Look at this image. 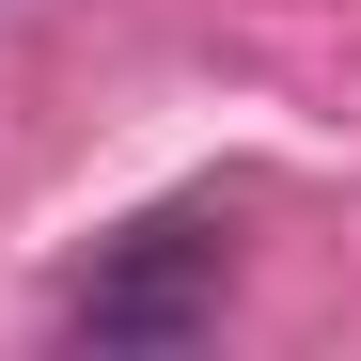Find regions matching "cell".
<instances>
[{
    "instance_id": "1",
    "label": "cell",
    "mask_w": 361,
    "mask_h": 361,
    "mask_svg": "<svg viewBox=\"0 0 361 361\" xmlns=\"http://www.w3.org/2000/svg\"><path fill=\"white\" fill-rule=\"evenodd\" d=\"M204 314H220V235H204V220H142L126 252L63 298L79 345H189Z\"/></svg>"
}]
</instances>
